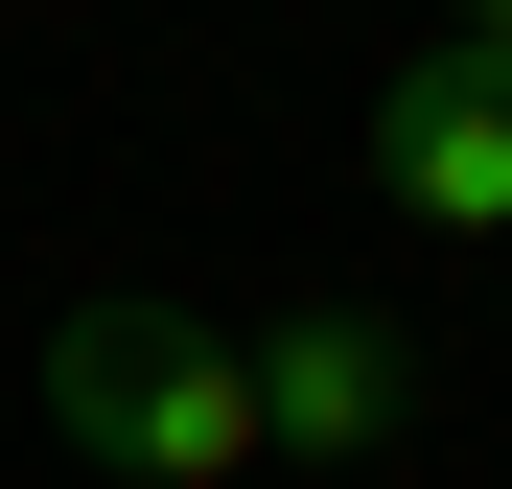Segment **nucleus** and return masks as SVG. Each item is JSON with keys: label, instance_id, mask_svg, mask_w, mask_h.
<instances>
[{"label": "nucleus", "instance_id": "1", "mask_svg": "<svg viewBox=\"0 0 512 489\" xmlns=\"http://www.w3.org/2000/svg\"><path fill=\"white\" fill-rule=\"evenodd\" d=\"M47 420H70V466H117V489H233V466H280V443H256V350L187 326L163 280H94V303L47 326Z\"/></svg>", "mask_w": 512, "mask_h": 489}, {"label": "nucleus", "instance_id": "2", "mask_svg": "<svg viewBox=\"0 0 512 489\" xmlns=\"http://www.w3.org/2000/svg\"><path fill=\"white\" fill-rule=\"evenodd\" d=\"M373 187H396L419 233H512V70L419 47L396 94H373Z\"/></svg>", "mask_w": 512, "mask_h": 489}, {"label": "nucleus", "instance_id": "3", "mask_svg": "<svg viewBox=\"0 0 512 489\" xmlns=\"http://www.w3.org/2000/svg\"><path fill=\"white\" fill-rule=\"evenodd\" d=\"M396 420H419V373H396V326H373V303L256 326V443H280V466H373Z\"/></svg>", "mask_w": 512, "mask_h": 489}, {"label": "nucleus", "instance_id": "4", "mask_svg": "<svg viewBox=\"0 0 512 489\" xmlns=\"http://www.w3.org/2000/svg\"><path fill=\"white\" fill-rule=\"evenodd\" d=\"M466 70H512V0H466Z\"/></svg>", "mask_w": 512, "mask_h": 489}]
</instances>
